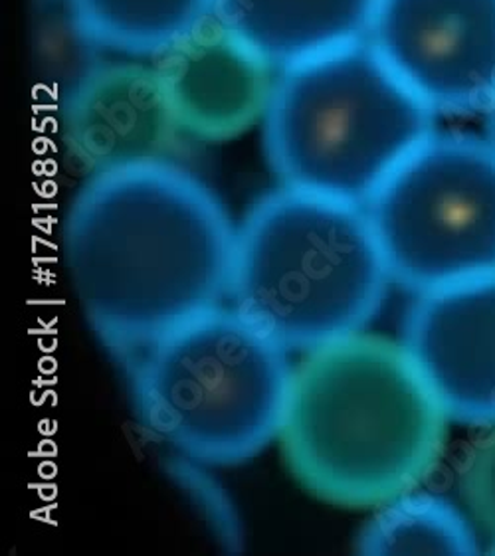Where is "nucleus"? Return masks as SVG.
I'll list each match as a JSON object with an SVG mask.
<instances>
[{"label":"nucleus","instance_id":"14","mask_svg":"<svg viewBox=\"0 0 495 556\" xmlns=\"http://www.w3.org/2000/svg\"><path fill=\"white\" fill-rule=\"evenodd\" d=\"M464 503L478 523L495 534V430L473 445L460 471Z\"/></svg>","mask_w":495,"mask_h":556},{"label":"nucleus","instance_id":"4","mask_svg":"<svg viewBox=\"0 0 495 556\" xmlns=\"http://www.w3.org/2000/svg\"><path fill=\"white\" fill-rule=\"evenodd\" d=\"M436 113L363 40L285 67L264 149L285 189L365 206L434 131Z\"/></svg>","mask_w":495,"mask_h":556},{"label":"nucleus","instance_id":"1","mask_svg":"<svg viewBox=\"0 0 495 556\" xmlns=\"http://www.w3.org/2000/svg\"><path fill=\"white\" fill-rule=\"evenodd\" d=\"M234 240L213 190L157 161L90 177L66 212L62 256L93 333L134 355L223 305Z\"/></svg>","mask_w":495,"mask_h":556},{"label":"nucleus","instance_id":"11","mask_svg":"<svg viewBox=\"0 0 495 556\" xmlns=\"http://www.w3.org/2000/svg\"><path fill=\"white\" fill-rule=\"evenodd\" d=\"M381 0H213V14L280 72L369 36Z\"/></svg>","mask_w":495,"mask_h":556},{"label":"nucleus","instance_id":"2","mask_svg":"<svg viewBox=\"0 0 495 556\" xmlns=\"http://www.w3.org/2000/svg\"><path fill=\"white\" fill-rule=\"evenodd\" d=\"M446 424L403 343L357 333L293 367L278 440L293 478L314 497L379 509L432 473Z\"/></svg>","mask_w":495,"mask_h":556},{"label":"nucleus","instance_id":"6","mask_svg":"<svg viewBox=\"0 0 495 556\" xmlns=\"http://www.w3.org/2000/svg\"><path fill=\"white\" fill-rule=\"evenodd\" d=\"M391 279L424 295L495 276V151L434 134L365 204Z\"/></svg>","mask_w":495,"mask_h":556},{"label":"nucleus","instance_id":"15","mask_svg":"<svg viewBox=\"0 0 495 556\" xmlns=\"http://www.w3.org/2000/svg\"><path fill=\"white\" fill-rule=\"evenodd\" d=\"M485 125H487V135H485V141L490 146L494 147L495 151V103L485 112Z\"/></svg>","mask_w":495,"mask_h":556},{"label":"nucleus","instance_id":"13","mask_svg":"<svg viewBox=\"0 0 495 556\" xmlns=\"http://www.w3.org/2000/svg\"><path fill=\"white\" fill-rule=\"evenodd\" d=\"M359 555H473L472 529L446 501L406 493L389 501L360 529Z\"/></svg>","mask_w":495,"mask_h":556},{"label":"nucleus","instance_id":"8","mask_svg":"<svg viewBox=\"0 0 495 556\" xmlns=\"http://www.w3.org/2000/svg\"><path fill=\"white\" fill-rule=\"evenodd\" d=\"M179 131L157 70L134 62L90 67L60 108L62 143L90 177L169 161Z\"/></svg>","mask_w":495,"mask_h":556},{"label":"nucleus","instance_id":"3","mask_svg":"<svg viewBox=\"0 0 495 556\" xmlns=\"http://www.w3.org/2000/svg\"><path fill=\"white\" fill-rule=\"evenodd\" d=\"M391 283L359 204L280 187L237 228L230 307L288 353L363 333Z\"/></svg>","mask_w":495,"mask_h":556},{"label":"nucleus","instance_id":"7","mask_svg":"<svg viewBox=\"0 0 495 556\" xmlns=\"http://www.w3.org/2000/svg\"><path fill=\"white\" fill-rule=\"evenodd\" d=\"M367 42L436 115L495 103V0H381Z\"/></svg>","mask_w":495,"mask_h":556},{"label":"nucleus","instance_id":"5","mask_svg":"<svg viewBox=\"0 0 495 556\" xmlns=\"http://www.w3.org/2000/svg\"><path fill=\"white\" fill-rule=\"evenodd\" d=\"M292 375L288 351L220 305L137 353V414L182 456L237 466L280 435Z\"/></svg>","mask_w":495,"mask_h":556},{"label":"nucleus","instance_id":"9","mask_svg":"<svg viewBox=\"0 0 495 556\" xmlns=\"http://www.w3.org/2000/svg\"><path fill=\"white\" fill-rule=\"evenodd\" d=\"M403 346L448 420L495 426V276L418 295Z\"/></svg>","mask_w":495,"mask_h":556},{"label":"nucleus","instance_id":"12","mask_svg":"<svg viewBox=\"0 0 495 556\" xmlns=\"http://www.w3.org/2000/svg\"><path fill=\"white\" fill-rule=\"evenodd\" d=\"M86 42L127 56H158L213 14V0H64Z\"/></svg>","mask_w":495,"mask_h":556},{"label":"nucleus","instance_id":"10","mask_svg":"<svg viewBox=\"0 0 495 556\" xmlns=\"http://www.w3.org/2000/svg\"><path fill=\"white\" fill-rule=\"evenodd\" d=\"M155 70L180 131L206 143L246 134L276 88V67L214 14L158 54Z\"/></svg>","mask_w":495,"mask_h":556}]
</instances>
